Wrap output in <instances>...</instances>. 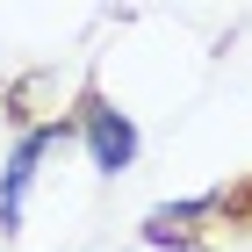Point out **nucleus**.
<instances>
[{"label": "nucleus", "instance_id": "f257e3e1", "mask_svg": "<svg viewBox=\"0 0 252 252\" xmlns=\"http://www.w3.org/2000/svg\"><path fill=\"white\" fill-rule=\"evenodd\" d=\"M87 144H94V166L101 173H123L137 158V130L108 108V101H87Z\"/></svg>", "mask_w": 252, "mask_h": 252}, {"label": "nucleus", "instance_id": "f03ea898", "mask_svg": "<svg viewBox=\"0 0 252 252\" xmlns=\"http://www.w3.org/2000/svg\"><path fill=\"white\" fill-rule=\"evenodd\" d=\"M58 144V130H29L15 144V158H7V180H0V223H15L22 216V194H29V173H36V158Z\"/></svg>", "mask_w": 252, "mask_h": 252}]
</instances>
